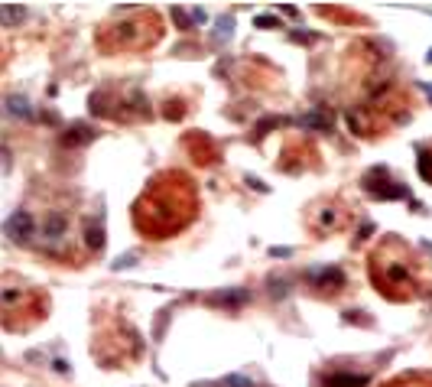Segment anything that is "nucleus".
Returning <instances> with one entry per match:
<instances>
[{
    "label": "nucleus",
    "instance_id": "nucleus-1",
    "mask_svg": "<svg viewBox=\"0 0 432 387\" xmlns=\"http://www.w3.org/2000/svg\"><path fill=\"white\" fill-rule=\"evenodd\" d=\"M4 234L13 241H26L29 234H33V218H29V212H13L7 221H4Z\"/></svg>",
    "mask_w": 432,
    "mask_h": 387
},
{
    "label": "nucleus",
    "instance_id": "nucleus-2",
    "mask_svg": "<svg viewBox=\"0 0 432 387\" xmlns=\"http://www.w3.org/2000/svg\"><path fill=\"white\" fill-rule=\"evenodd\" d=\"M26 16H29L26 7H10V4L0 7V26H16V23H23Z\"/></svg>",
    "mask_w": 432,
    "mask_h": 387
},
{
    "label": "nucleus",
    "instance_id": "nucleus-3",
    "mask_svg": "<svg viewBox=\"0 0 432 387\" xmlns=\"http://www.w3.org/2000/svg\"><path fill=\"white\" fill-rule=\"evenodd\" d=\"M7 108H10V114H16V117H26L29 114V101L23 95H13V98L7 101Z\"/></svg>",
    "mask_w": 432,
    "mask_h": 387
},
{
    "label": "nucleus",
    "instance_id": "nucleus-4",
    "mask_svg": "<svg viewBox=\"0 0 432 387\" xmlns=\"http://www.w3.org/2000/svg\"><path fill=\"white\" fill-rule=\"evenodd\" d=\"M88 248H101V228H88Z\"/></svg>",
    "mask_w": 432,
    "mask_h": 387
}]
</instances>
